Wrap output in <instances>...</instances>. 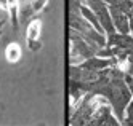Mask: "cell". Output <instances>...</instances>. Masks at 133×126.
I'll use <instances>...</instances> for the list:
<instances>
[{
    "mask_svg": "<svg viewBox=\"0 0 133 126\" xmlns=\"http://www.w3.org/2000/svg\"><path fill=\"white\" fill-rule=\"evenodd\" d=\"M40 32H42V23L39 19L31 21L29 26H27V31H26V40H27V46H29L32 51L40 50V42H39Z\"/></svg>",
    "mask_w": 133,
    "mask_h": 126,
    "instance_id": "6da1fadb",
    "label": "cell"
},
{
    "mask_svg": "<svg viewBox=\"0 0 133 126\" xmlns=\"http://www.w3.org/2000/svg\"><path fill=\"white\" fill-rule=\"evenodd\" d=\"M21 56H23V50H21L19 43L11 42L10 45L6 46V50H5V59L10 64H16L18 61L21 59Z\"/></svg>",
    "mask_w": 133,
    "mask_h": 126,
    "instance_id": "7a4b0ae2",
    "label": "cell"
},
{
    "mask_svg": "<svg viewBox=\"0 0 133 126\" xmlns=\"http://www.w3.org/2000/svg\"><path fill=\"white\" fill-rule=\"evenodd\" d=\"M8 11L11 16L13 27H18V16H19V0H8Z\"/></svg>",
    "mask_w": 133,
    "mask_h": 126,
    "instance_id": "3957f363",
    "label": "cell"
},
{
    "mask_svg": "<svg viewBox=\"0 0 133 126\" xmlns=\"http://www.w3.org/2000/svg\"><path fill=\"white\" fill-rule=\"evenodd\" d=\"M46 5H48V0H29V11L32 14L40 13Z\"/></svg>",
    "mask_w": 133,
    "mask_h": 126,
    "instance_id": "277c9868",
    "label": "cell"
},
{
    "mask_svg": "<svg viewBox=\"0 0 133 126\" xmlns=\"http://www.w3.org/2000/svg\"><path fill=\"white\" fill-rule=\"evenodd\" d=\"M0 10L8 11V0H0Z\"/></svg>",
    "mask_w": 133,
    "mask_h": 126,
    "instance_id": "5b68a950",
    "label": "cell"
},
{
    "mask_svg": "<svg viewBox=\"0 0 133 126\" xmlns=\"http://www.w3.org/2000/svg\"><path fill=\"white\" fill-rule=\"evenodd\" d=\"M119 69H120V70H127V69H128V62H127V61L119 62Z\"/></svg>",
    "mask_w": 133,
    "mask_h": 126,
    "instance_id": "8992f818",
    "label": "cell"
},
{
    "mask_svg": "<svg viewBox=\"0 0 133 126\" xmlns=\"http://www.w3.org/2000/svg\"><path fill=\"white\" fill-rule=\"evenodd\" d=\"M0 34H2V31H0Z\"/></svg>",
    "mask_w": 133,
    "mask_h": 126,
    "instance_id": "52a82bcc",
    "label": "cell"
}]
</instances>
